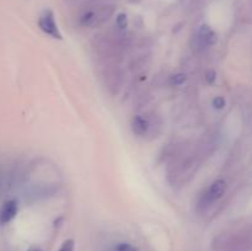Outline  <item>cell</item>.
I'll return each mask as SVG.
<instances>
[{
    "instance_id": "6da1fadb",
    "label": "cell",
    "mask_w": 252,
    "mask_h": 251,
    "mask_svg": "<svg viewBox=\"0 0 252 251\" xmlns=\"http://www.w3.org/2000/svg\"><path fill=\"white\" fill-rule=\"evenodd\" d=\"M38 26L42 31L46 32L53 38H62V34L59 32L58 26H57L56 20H54V15L51 10H44L42 12L38 19Z\"/></svg>"
},
{
    "instance_id": "7a4b0ae2",
    "label": "cell",
    "mask_w": 252,
    "mask_h": 251,
    "mask_svg": "<svg viewBox=\"0 0 252 251\" xmlns=\"http://www.w3.org/2000/svg\"><path fill=\"white\" fill-rule=\"evenodd\" d=\"M226 191V182L224 180H217L213 184L209 186V188L207 189V192L203 196V206H209L213 202L218 201Z\"/></svg>"
},
{
    "instance_id": "3957f363",
    "label": "cell",
    "mask_w": 252,
    "mask_h": 251,
    "mask_svg": "<svg viewBox=\"0 0 252 251\" xmlns=\"http://www.w3.org/2000/svg\"><path fill=\"white\" fill-rule=\"evenodd\" d=\"M17 214V203L14 199L6 201L0 208V224H6L11 221Z\"/></svg>"
},
{
    "instance_id": "277c9868",
    "label": "cell",
    "mask_w": 252,
    "mask_h": 251,
    "mask_svg": "<svg viewBox=\"0 0 252 251\" xmlns=\"http://www.w3.org/2000/svg\"><path fill=\"white\" fill-rule=\"evenodd\" d=\"M198 37L199 42H201L203 47L213 46L217 42V33L211 29V27L207 26V25H203V26L199 29Z\"/></svg>"
},
{
    "instance_id": "5b68a950",
    "label": "cell",
    "mask_w": 252,
    "mask_h": 251,
    "mask_svg": "<svg viewBox=\"0 0 252 251\" xmlns=\"http://www.w3.org/2000/svg\"><path fill=\"white\" fill-rule=\"evenodd\" d=\"M148 121L145 118L140 117V116H135L132 120V130L138 135L145 134L148 130Z\"/></svg>"
},
{
    "instance_id": "8992f818",
    "label": "cell",
    "mask_w": 252,
    "mask_h": 251,
    "mask_svg": "<svg viewBox=\"0 0 252 251\" xmlns=\"http://www.w3.org/2000/svg\"><path fill=\"white\" fill-rule=\"evenodd\" d=\"M186 81V75L182 73L175 74V75L170 76V84L171 85H182Z\"/></svg>"
},
{
    "instance_id": "52a82bcc",
    "label": "cell",
    "mask_w": 252,
    "mask_h": 251,
    "mask_svg": "<svg viewBox=\"0 0 252 251\" xmlns=\"http://www.w3.org/2000/svg\"><path fill=\"white\" fill-rule=\"evenodd\" d=\"M113 251H137V248H134V246L130 245V244L121 243L115 246Z\"/></svg>"
},
{
    "instance_id": "ba28073f",
    "label": "cell",
    "mask_w": 252,
    "mask_h": 251,
    "mask_svg": "<svg viewBox=\"0 0 252 251\" xmlns=\"http://www.w3.org/2000/svg\"><path fill=\"white\" fill-rule=\"evenodd\" d=\"M58 251H74V240L73 239H68L62 244Z\"/></svg>"
},
{
    "instance_id": "9c48e42d",
    "label": "cell",
    "mask_w": 252,
    "mask_h": 251,
    "mask_svg": "<svg viewBox=\"0 0 252 251\" xmlns=\"http://www.w3.org/2000/svg\"><path fill=\"white\" fill-rule=\"evenodd\" d=\"M127 24H128V20H127V15L126 14H120L117 16V25L118 27H121V29H125V27H127Z\"/></svg>"
},
{
    "instance_id": "30bf717a",
    "label": "cell",
    "mask_w": 252,
    "mask_h": 251,
    "mask_svg": "<svg viewBox=\"0 0 252 251\" xmlns=\"http://www.w3.org/2000/svg\"><path fill=\"white\" fill-rule=\"evenodd\" d=\"M213 106L216 108H218V110H220V108H223L225 106V100L223 97H220V96H218V97H216L213 100Z\"/></svg>"
},
{
    "instance_id": "8fae6325",
    "label": "cell",
    "mask_w": 252,
    "mask_h": 251,
    "mask_svg": "<svg viewBox=\"0 0 252 251\" xmlns=\"http://www.w3.org/2000/svg\"><path fill=\"white\" fill-rule=\"evenodd\" d=\"M206 79H207V81H208V83H213V81L216 80V73H214L213 70L208 71V73L206 74Z\"/></svg>"
},
{
    "instance_id": "7c38bea8",
    "label": "cell",
    "mask_w": 252,
    "mask_h": 251,
    "mask_svg": "<svg viewBox=\"0 0 252 251\" xmlns=\"http://www.w3.org/2000/svg\"><path fill=\"white\" fill-rule=\"evenodd\" d=\"M29 251H42V250H39V249L34 248V249H31V250H29Z\"/></svg>"
}]
</instances>
